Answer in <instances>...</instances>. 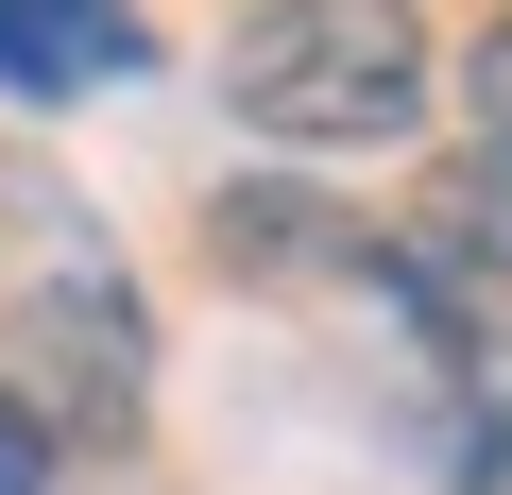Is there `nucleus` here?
Returning a JSON list of instances; mask_svg holds the SVG:
<instances>
[{
  "mask_svg": "<svg viewBox=\"0 0 512 495\" xmlns=\"http://www.w3.org/2000/svg\"><path fill=\"white\" fill-rule=\"evenodd\" d=\"M222 103L274 154H393L427 120V18L410 0H256L222 35Z\"/></svg>",
  "mask_w": 512,
  "mask_h": 495,
  "instance_id": "1",
  "label": "nucleus"
},
{
  "mask_svg": "<svg viewBox=\"0 0 512 495\" xmlns=\"http://www.w3.org/2000/svg\"><path fill=\"white\" fill-rule=\"evenodd\" d=\"M0 393H18L52 444H120V427H137V393H154V325H137V291L86 257V239H69L35 291H0Z\"/></svg>",
  "mask_w": 512,
  "mask_h": 495,
  "instance_id": "2",
  "label": "nucleus"
},
{
  "mask_svg": "<svg viewBox=\"0 0 512 495\" xmlns=\"http://www.w3.org/2000/svg\"><path fill=\"white\" fill-rule=\"evenodd\" d=\"M376 291H393L444 359H512V171H495V154L427 171V188L376 222Z\"/></svg>",
  "mask_w": 512,
  "mask_h": 495,
  "instance_id": "3",
  "label": "nucleus"
},
{
  "mask_svg": "<svg viewBox=\"0 0 512 495\" xmlns=\"http://www.w3.org/2000/svg\"><path fill=\"white\" fill-rule=\"evenodd\" d=\"M137 69V0H0V103H86Z\"/></svg>",
  "mask_w": 512,
  "mask_h": 495,
  "instance_id": "4",
  "label": "nucleus"
},
{
  "mask_svg": "<svg viewBox=\"0 0 512 495\" xmlns=\"http://www.w3.org/2000/svg\"><path fill=\"white\" fill-rule=\"evenodd\" d=\"M461 103H478V154L512 171V0H495V35L461 52Z\"/></svg>",
  "mask_w": 512,
  "mask_h": 495,
  "instance_id": "5",
  "label": "nucleus"
},
{
  "mask_svg": "<svg viewBox=\"0 0 512 495\" xmlns=\"http://www.w3.org/2000/svg\"><path fill=\"white\" fill-rule=\"evenodd\" d=\"M52 461H69V444H52L18 393H0V495H52Z\"/></svg>",
  "mask_w": 512,
  "mask_h": 495,
  "instance_id": "6",
  "label": "nucleus"
}]
</instances>
